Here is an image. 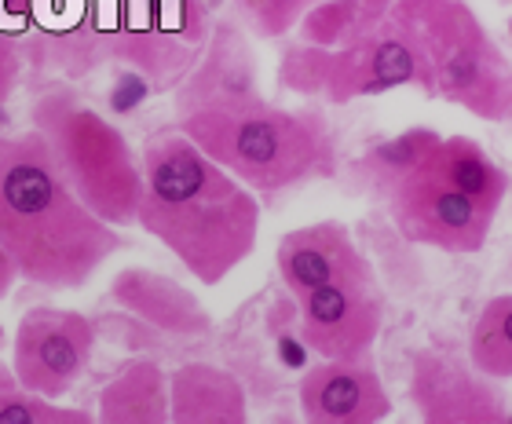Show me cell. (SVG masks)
<instances>
[{"mask_svg": "<svg viewBox=\"0 0 512 424\" xmlns=\"http://www.w3.org/2000/svg\"><path fill=\"white\" fill-rule=\"evenodd\" d=\"M15 286H19V271L11 264V256L4 253V245H0V300H8Z\"/></svg>", "mask_w": 512, "mask_h": 424, "instance_id": "25", "label": "cell"}, {"mask_svg": "<svg viewBox=\"0 0 512 424\" xmlns=\"http://www.w3.org/2000/svg\"><path fill=\"white\" fill-rule=\"evenodd\" d=\"M136 227L169 249L202 286H220L260 242V198L205 158L191 139L165 128L143 147Z\"/></svg>", "mask_w": 512, "mask_h": 424, "instance_id": "1", "label": "cell"}, {"mask_svg": "<svg viewBox=\"0 0 512 424\" xmlns=\"http://www.w3.org/2000/svg\"><path fill=\"white\" fill-rule=\"evenodd\" d=\"M52 410V399L44 395H33L19 384H8L0 388V424H44Z\"/></svg>", "mask_w": 512, "mask_h": 424, "instance_id": "23", "label": "cell"}, {"mask_svg": "<svg viewBox=\"0 0 512 424\" xmlns=\"http://www.w3.org/2000/svg\"><path fill=\"white\" fill-rule=\"evenodd\" d=\"M395 0H322L300 19L297 33L304 44L319 48H344L374 33L388 15Z\"/></svg>", "mask_w": 512, "mask_h": 424, "instance_id": "19", "label": "cell"}, {"mask_svg": "<svg viewBox=\"0 0 512 424\" xmlns=\"http://www.w3.org/2000/svg\"><path fill=\"white\" fill-rule=\"evenodd\" d=\"M110 300L136 322L158 329L165 337L194 340L213 333V315L198 300V293L154 267H121L110 278Z\"/></svg>", "mask_w": 512, "mask_h": 424, "instance_id": "15", "label": "cell"}, {"mask_svg": "<svg viewBox=\"0 0 512 424\" xmlns=\"http://www.w3.org/2000/svg\"><path fill=\"white\" fill-rule=\"evenodd\" d=\"M249 92H260L256 88V59L253 48H249V37L238 22L224 19L209 30V41H205L198 63L191 66V74L176 85V117L194 110V106L216 103V99H235L249 96Z\"/></svg>", "mask_w": 512, "mask_h": 424, "instance_id": "16", "label": "cell"}, {"mask_svg": "<svg viewBox=\"0 0 512 424\" xmlns=\"http://www.w3.org/2000/svg\"><path fill=\"white\" fill-rule=\"evenodd\" d=\"M297 333L319 362L370 359L384 326V297L377 278L330 282L297 297Z\"/></svg>", "mask_w": 512, "mask_h": 424, "instance_id": "10", "label": "cell"}, {"mask_svg": "<svg viewBox=\"0 0 512 424\" xmlns=\"http://www.w3.org/2000/svg\"><path fill=\"white\" fill-rule=\"evenodd\" d=\"M96 340V322L85 311L37 304L15 326L11 373H15L19 388L59 403L85 377Z\"/></svg>", "mask_w": 512, "mask_h": 424, "instance_id": "9", "label": "cell"}, {"mask_svg": "<svg viewBox=\"0 0 512 424\" xmlns=\"http://www.w3.org/2000/svg\"><path fill=\"white\" fill-rule=\"evenodd\" d=\"M26 26L0 19V103H8L26 74Z\"/></svg>", "mask_w": 512, "mask_h": 424, "instance_id": "22", "label": "cell"}, {"mask_svg": "<svg viewBox=\"0 0 512 424\" xmlns=\"http://www.w3.org/2000/svg\"><path fill=\"white\" fill-rule=\"evenodd\" d=\"M322 0H238V11L246 15L249 30L264 41H278L289 30H297L300 19Z\"/></svg>", "mask_w": 512, "mask_h": 424, "instance_id": "21", "label": "cell"}, {"mask_svg": "<svg viewBox=\"0 0 512 424\" xmlns=\"http://www.w3.org/2000/svg\"><path fill=\"white\" fill-rule=\"evenodd\" d=\"M198 0H114L107 4L110 63L136 70L161 88H176L209 41Z\"/></svg>", "mask_w": 512, "mask_h": 424, "instance_id": "8", "label": "cell"}, {"mask_svg": "<svg viewBox=\"0 0 512 424\" xmlns=\"http://www.w3.org/2000/svg\"><path fill=\"white\" fill-rule=\"evenodd\" d=\"M509 41H512V19H509Z\"/></svg>", "mask_w": 512, "mask_h": 424, "instance_id": "27", "label": "cell"}, {"mask_svg": "<svg viewBox=\"0 0 512 424\" xmlns=\"http://www.w3.org/2000/svg\"><path fill=\"white\" fill-rule=\"evenodd\" d=\"M406 395L421 424H509L498 384L443 348H417L410 355Z\"/></svg>", "mask_w": 512, "mask_h": 424, "instance_id": "11", "label": "cell"}, {"mask_svg": "<svg viewBox=\"0 0 512 424\" xmlns=\"http://www.w3.org/2000/svg\"><path fill=\"white\" fill-rule=\"evenodd\" d=\"M432 128H406L374 147L359 169L381 194L384 212L410 245H428L450 256L480 253L494 231L498 212L458 191L436 161Z\"/></svg>", "mask_w": 512, "mask_h": 424, "instance_id": "4", "label": "cell"}, {"mask_svg": "<svg viewBox=\"0 0 512 424\" xmlns=\"http://www.w3.org/2000/svg\"><path fill=\"white\" fill-rule=\"evenodd\" d=\"M191 139L238 183L260 194H286L337 176V139L319 110H289L260 92L194 106L176 117Z\"/></svg>", "mask_w": 512, "mask_h": 424, "instance_id": "3", "label": "cell"}, {"mask_svg": "<svg viewBox=\"0 0 512 424\" xmlns=\"http://www.w3.org/2000/svg\"><path fill=\"white\" fill-rule=\"evenodd\" d=\"M278 88L293 96H315L330 106H348L355 99H374L395 88L428 92V66L414 37L388 15L374 33L344 48L289 44L278 59Z\"/></svg>", "mask_w": 512, "mask_h": 424, "instance_id": "7", "label": "cell"}, {"mask_svg": "<svg viewBox=\"0 0 512 424\" xmlns=\"http://www.w3.org/2000/svg\"><path fill=\"white\" fill-rule=\"evenodd\" d=\"M103 63H110V37L99 0H33L26 66L81 81Z\"/></svg>", "mask_w": 512, "mask_h": 424, "instance_id": "12", "label": "cell"}, {"mask_svg": "<svg viewBox=\"0 0 512 424\" xmlns=\"http://www.w3.org/2000/svg\"><path fill=\"white\" fill-rule=\"evenodd\" d=\"M469 366L487 381H512V293H498L480 308L469 329Z\"/></svg>", "mask_w": 512, "mask_h": 424, "instance_id": "20", "label": "cell"}, {"mask_svg": "<svg viewBox=\"0 0 512 424\" xmlns=\"http://www.w3.org/2000/svg\"><path fill=\"white\" fill-rule=\"evenodd\" d=\"M300 414H275L271 424H384L392 395L370 359L319 362L297 388Z\"/></svg>", "mask_w": 512, "mask_h": 424, "instance_id": "13", "label": "cell"}, {"mask_svg": "<svg viewBox=\"0 0 512 424\" xmlns=\"http://www.w3.org/2000/svg\"><path fill=\"white\" fill-rule=\"evenodd\" d=\"M0 245L37 289H81L125 249L118 227L85 209L33 128L0 136Z\"/></svg>", "mask_w": 512, "mask_h": 424, "instance_id": "2", "label": "cell"}, {"mask_svg": "<svg viewBox=\"0 0 512 424\" xmlns=\"http://www.w3.org/2000/svg\"><path fill=\"white\" fill-rule=\"evenodd\" d=\"M4 340H8V333H4V326H0V351H4ZM8 384H19V381H15L11 366H4V362H0V388H8Z\"/></svg>", "mask_w": 512, "mask_h": 424, "instance_id": "26", "label": "cell"}, {"mask_svg": "<svg viewBox=\"0 0 512 424\" xmlns=\"http://www.w3.org/2000/svg\"><path fill=\"white\" fill-rule=\"evenodd\" d=\"M30 128L48 143L55 165L92 216L110 227H136L143 169L114 121L74 88H48L30 103Z\"/></svg>", "mask_w": 512, "mask_h": 424, "instance_id": "6", "label": "cell"}, {"mask_svg": "<svg viewBox=\"0 0 512 424\" xmlns=\"http://www.w3.org/2000/svg\"><path fill=\"white\" fill-rule=\"evenodd\" d=\"M172 424H249L246 388L213 362H180L169 373Z\"/></svg>", "mask_w": 512, "mask_h": 424, "instance_id": "17", "label": "cell"}, {"mask_svg": "<svg viewBox=\"0 0 512 424\" xmlns=\"http://www.w3.org/2000/svg\"><path fill=\"white\" fill-rule=\"evenodd\" d=\"M392 19L428 66V96L480 121H512V59L469 0H395Z\"/></svg>", "mask_w": 512, "mask_h": 424, "instance_id": "5", "label": "cell"}, {"mask_svg": "<svg viewBox=\"0 0 512 424\" xmlns=\"http://www.w3.org/2000/svg\"><path fill=\"white\" fill-rule=\"evenodd\" d=\"M44 424H96V414L92 410H81V406H59L52 403Z\"/></svg>", "mask_w": 512, "mask_h": 424, "instance_id": "24", "label": "cell"}, {"mask_svg": "<svg viewBox=\"0 0 512 424\" xmlns=\"http://www.w3.org/2000/svg\"><path fill=\"white\" fill-rule=\"evenodd\" d=\"M96 424H172L169 373L154 359H128L99 392Z\"/></svg>", "mask_w": 512, "mask_h": 424, "instance_id": "18", "label": "cell"}, {"mask_svg": "<svg viewBox=\"0 0 512 424\" xmlns=\"http://www.w3.org/2000/svg\"><path fill=\"white\" fill-rule=\"evenodd\" d=\"M275 267L282 286L293 297L308 293V289L330 286V282L374 278V267L352 238L348 223L341 220H319L286 231L275 249Z\"/></svg>", "mask_w": 512, "mask_h": 424, "instance_id": "14", "label": "cell"}]
</instances>
